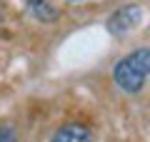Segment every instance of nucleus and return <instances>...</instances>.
Wrapping results in <instances>:
<instances>
[{
  "mask_svg": "<svg viewBox=\"0 0 150 142\" xmlns=\"http://www.w3.org/2000/svg\"><path fill=\"white\" fill-rule=\"evenodd\" d=\"M140 22H143V8L135 5V3H128V5L118 8V10L108 18V30L115 37H123L128 32H133Z\"/></svg>",
  "mask_w": 150,
  "mask_h": 142,
  "instance_id": "f03ea898",
  "label": "nucleus"
},
{
  "mask_svg": "<svg viewBox=\"0 0 150 142\" xmlns=\"http://www.w3.org/2000/svg\"><path fill=\"white\" fill-rule=\"evenodd\" d=\"M0 142H18L13 127H0Z\"/></svg>",
  "mask_w": 150,
  "mask_h": 142,
  "instance_id": "39448f33",
  "label": "nucleus"
},
{
  "mask_svg": "<svg viewBox=\"0 0 150 142\" xmlns=\"http://www.w3.org/2000/svg\"><path fill=\"white\" fill-rule=\"evenodd\" d=\"M50 142H93V135L88 127L78 125V122H70V125H63L53 137Z\"/></svg>",
  "mask_w": 150,
  "mask_h": 142,
  "instance_id": "7ed1b4c3",
  "label": "nucleus"
},
{
  "mask_svg": "<svg viewBox=\"0 0 150 142\" xmlns=\"http://www.w3.org/2000/svg\"><path fill=\"white\" fill-rule=\"evenodd\" d=\"M150 77V47L133 50L130 55L120 58L112 67V80L123 92L135 95L143 90V85Z\"/></svg>",
  "mask_w": 150,
  "mask_h": 142,
  "instance_id": "f257e3e1",
  "label": "nucleus"
},
{
  "mask_svg": "<svg viewBox=\"0 0 150 142\" xmlns=\"http://www.w3.org/2000/svg\"><path fill=\"white\" fill-rule=\"evenodd\" d=\"M28 10L33 13V18H38V20H43V22H53L58 18L55 8L50 5L48 0H28Z\"/></svg>",
  "mask_w": 150,
  "mask_h": 142,
  "instance_id": "20e7f679",
  "label": "nucleus"
}]
</instances>
